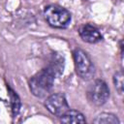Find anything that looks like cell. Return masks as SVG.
Returning a JSON list of instances; mask_svg holds the SVG:
<instances>
[{
  "instance_id": "1",
  "label": "cell",
  "mask_w": 124,
  "mask_h": 124,
  "mask_svg": "<svg viewBox=\"0 0 124 124\" xmlns=\"http://www.w3.org/2000/svg\"><path fill=\"white\" fill-rule=\"evenodd\" d=\"M60 76L54 68L48 65L46 68L35 74L29 80V88L36 97H45L52 89L54 78Z\"/></svg>"
},
{
  "instance_id": "2",
  "label": "cell",
  "mask_w": 124,
  "mask_h": 124,
  "mask_svg": "<svg viewBox=\"0 0 124 124\" xmlns=\"http://www.w3.org/2000/svg\"><path fill=\"white\" fill-rule=\"evenodd\" d=\"M44 16L46 22L54 28H67L71 22L70 12L58 5H48L44 10Z\"/></svg>"
},
{
  "instance_id": "3",
  "label": "cell",
  "mask_w": 124,
  "mask_h": 124,
  "mask_svg": "<svg viewBox=\"0 0 124 124\" xmlns=\"http://www.w3.org/2000/svg\"><path fill=\"white\" fill-rule=\"evenodd\" d=\"M73 57L77 75L82 79H90L94 76L95 70L88 54L84 50L77 48L73 51Z\"/></svg>"
},
{
  "instance_id": "4",
  "label": "cell",
  "mask_w": 124,
  "mask_h": 124,
  "mask_svg": "<svg viewBox=\"0 0 124 124\" xmlns=\"http://www.w3.org/2000/svg\"><path fill=\"white\" fill-rule=\"evenodd\" d=\"M86 95L91 104L95 106H102L109 97V89L104 80L96 79L89 85Z\"/></svg>"
},
{
  "instance_id": "5",
  "label": "cell",
  "mask_w": 124,
  "mask_h": 124,
  "mask_svg": "<svg viewBox=\"0 0 124 124\" xmlns=\"http://www.w3.org/2000/svg\"><path fill=\"white\" fill-rule=\"evenodd\" d=\"M45 106L50 113L59 117L70 109L66 97L62 93H54L49 95L45 101Z\"/></svg>"
},
{
  "instance_id": "6",
  "label": "cell",
  "mask_w": 124,
  "mask_h": 124,
  "mask_svg": "<svg viewBox=\"0 0 124 124\" xmlns=\"http://www.w3.org/2000/svg\"><path fill=\"white\" fill-rule=\"evenodd\" d=\"M78 34H79V37L84 42L89 44L99 43L103 39V36L99 31V29L89 23H85L81 25L78 29Z\"/></svg>"
},
{
  "instance_id": "7",
  "label": "cell",
  "mask_w": 124,
  "mask_h": 124,
  "mask_svg": "<svg viewBox=\"0 0 124 124\" xmlns=\"http://www.w3.org/2000/svg\"><path fill=\"white\" fill-rule=\"evenodd\" d=\"M60 120L63 123H75V124H84L86 123V120L84 118V115L74 109H68L63 115L60 116Z\"/></svg>"
},
{
  "instance_id": "8",
  "label": "cell",
  "mask_w": 124,
  "mask_h": 124,
  "mask_svg": "<svg viewBox=\"0 0 124 124\" xmlns=\"http://www.w3.org/2000/svg\"><path fill=\"white\" fill-rule=\"evenodd\" d=\"M93 123L96 124H119V119L112 113L104 112L99 114L94 120Z\"/></svg>"
},
{
  "instance_id": "9",
  "label": "cell",
  "mask_w": 124,
  "mask_h": 124,
  "mask_svg": "<svg viewBox=\"0 0 124 124\" xmlns=\"http://www.w3.org/2000/svg\"><path fill=\"white\" fill-rule=\"evenodd\" d=\"M7 88H8V90H9V96H10V100H11L12 112H13V115L16 116V115L19 112L21 102H20V99H19L18 95H17L10 86H7Z\"/></svg>"
},
{
  "instance_id": "10",
  "label": "cell",
  "mask_w": 124,
  "mask_h": 124,
  "mask_svg": "<svg viewBox=\"0 0 124 124\" xmlns=\"http://www.w3.org/2000/svg\"><path fill=\"white\" fill-rule=\"evenodd\" d=\"M113 83L119 94H123V72L118 71L113 76Z\"/></svg>"
}]
</instances>
